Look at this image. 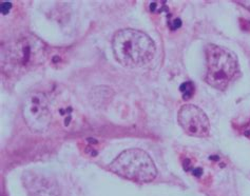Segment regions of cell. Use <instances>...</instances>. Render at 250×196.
I'll return each mask as SVG.
<instances>
[{"label": "cell", "mask_w": 250, "mask_h": 196, "mask_svg": "<svg viewBox=\"0 0 250 196\" xmlns=\"http://www.w3.org/2000/svg\"><path fill=\"white\" fill-rule=\"evenodd\" d=\"M116 60L128 68H139L149 63L156 53L154 41L147 34L134 29L117 31L112 39Z\"/></svg>", "instance_id": "obj_1"}, {"label": "cell", "mask_w": 250, "mask_h": 196, "mask_svg": "<svg viewBox=\"0 0 250 196\" xmlns=\"http://www.w3.org/2000/svg\"><path fill=\"white\" fill-rule=\"evenodd\" d=\"M239 72L238 58L231 51L210 43L206 47V81L212 88L224 90Z\"/></svg>", "instance_id": "obj_2"}, {"label": "cell", "mask_w": 250, "mask_h": 196, "mask_svg": "<svg viewBox=\"0 0 250 196\" xmlns=\"http://www.w3.org/2000/svg\"><path fill=\"white\" fill-rule=\"evenodd\" d=\"M109 168L122 177L137 182H150L157 175L152 158L141 149H128L122 152Z\"/></svg>", "instance_id": "obj_3"}, {"label": "cell", "mask_w": 250, "mask_h": 196, "mask_svg": "<svg viewBox=\"0 0 250 196\" xmlns=\"http://www.w3.org/2000/svg\"><path fill=\"white\" fill-rule=\"evenodd\" d=\"M22 116L25 125L33 132H44L52 119L48 98L43 93H31L22 103Z\"/></svg>", "instance_id": "obj_4"}, {"label": "cell", "mask_w": 250, "mask_h": 196, "mask_svg": "<svg viewBox=\"0 0 250 196\" xmlns=\"http://www.w3.org/2000/svg\"><path fill=\"white\" fill-rule=\"evenodd\" d=\"M177 119L180 126L190 136L206 137L209 135V118L199 107L193 104H185L180 109Z\"/></svg>", "instance_id": "obj_5"}, {"label": "cell", "mask_w": 250, "mask_h": 196, "mask_svg": "<svg viewBox=\"0 0 250 196\" xmlns=\"http://www.w3.org/2000/svg\"><path fill=\"white\" fill-rule=\"evenodd\" d=\"M23 185L30 196H59L57 181L35 171H27L22 175Z\"/></svg>", "instance_id": "obj_6"}, {"label": "cell", "mask_w": 250, "mask_h": 196, "mask_svg": "<svg viewBox=\"0 0 250 196\" xmlns=\"http://www.w3.org/2000/svg\"><path fill=\"white\" fill-rule=\"evenodd\" d=\"M12 55L16 64L25 67L31 62V58L34 55L32 44L27 40H22L21 42L15 44L12 49Z\"/></svg>", "instance_id": "obj_7"}, {"label": "cell", "mask_w": 250, "mask_h": 196, "mask_svg": "<svg viewBox=\"0 0 250 196\" xmlns=\"http://www.w3.org/2000/svg\"><path fill=\"white\" fill-rule=\"evenodd\" d=\"M112 96H113V91L108 87H97L92 90L91 92V101L93 102L94 106L101 108L106 106L111 100Z\"/></svg>", "instance_id": "obj_8"}, {"label": "cell", "mask_w": 250, "mask_h": 196, "mask_svg": "<svg viewBox=\"0 0 250 196\" xmlns=\"http://www.w3.org/2000/svg\"><path fill=\"white\" fill-rule=\"evenodd\" d=\"M180 90H181V92L183 94L182 97H183L184 100L190 99V98L193 96V94L195 92L194 84L191 81H186V82L182 83L181 87H180Z\"/></svg>", "instance_id": "obj_9"}, {"label": "cell", "mask_w": 250, "mask_h": 196, "mask_svg": "<svg viewBox=\"0 0 250 196\" xmlns=\"http://www.w3.org/2000/svg\"><path fill=\"white\" fill-rule=\"evenodd\" d=\"M165 8V1H152L149 4V9L151 12L156 13V12H161Z\"/></svg>", "instance_id": "obj_10"}, {"label": "cell", "mask_w": 250, "mask_h": 196, "mask_svg": "<svg viewBox=\"0 0 250 196\" xmlns=\"http://www.w3.org/2000/svg\"><path fill=\"white\" fill-rule=\"evenodd\" d=\"M181 25H182V21L180 18H175V19H172V20L169 21V27L172 30H176V29L181 28Z\"/></svg>", "instance_id": "obj_11"}, {"label": "cell", "mask_w": 250, "mask_h": 196, "mask_svg": "<svg viewBox=\"0 0 250 196\" xmlns=\"http://www.w3.org/2000/svg\"><path fill=\"white\" fill-rule=\"evenodd\" d=\"M12 9V3L9 1H1V13L2 14H8Z\"/></svg>", "instance_id": "obj_12"}, {"label": "cell", "mask_w": 250, "mask_h": 196, "mask_svg": "<svg viewBox=\"0 0 250 196\" xmlns=\"http://www.w3.org/2000/svg\"><path fill=\"white\" fill-rule=\"evenodd\" d=\"M193 175H196V176H200L202 173H203V170L202 169H195L194 171H192Z\"/></svg>", "instance_id": "obj_13"}]
</instances>
